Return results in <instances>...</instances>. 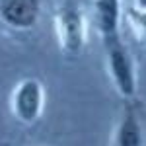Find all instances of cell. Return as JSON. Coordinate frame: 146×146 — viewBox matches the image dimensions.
Segmentation results:
<instances>
[{
	"label": "cell",
	"instance_id": "obj_1",
	"mask_svg": "<svg viewBox=\"0 0 146 146\" xmlns=\"http://www.w3.org/2000/svg\"><path fill=\"white\" fill-rule=\"evenodd\" d=\"M56 31L62 51L68 55H78L86 39L84 14L74 2H66L56 16Z\"/></svg>",
	"mask_w": 146,
	"mask_h": 146
},
{
	"label": "cell",
	"instance_id": "obj_2",
	"mask_svg": "<svg viewBox=\"0 0 146 146\" xmlns=\"http://www.w3.org/2000/svg\"><path fill=\"white\" fill-rule=\"evenodd\" d=\"M105 55L109 62V72H111L117 90L121 96L131 98L136 92V76H135V66L129 51L125 49L121 41H115L111 45H105Z\"/></svg>",
	"mask_w": 146,
	"mask_h": 146
},
{
	"label": "cell",
	"instance_id": "obj_3",
	"mask_svg": "<svg viewBox=\"0 0 146 146\" xmlns=\"http://www.w3.org/2000/svg\"><path fill=\"white\" fill-rule=\"evenodd\" d=\"M14 115L22 123H33L43 109V88L37 80L29 78L16 86L12 98Z\"/></svg>",
	"mask_w": 146,
	"mask_h": 146
},
{
	"label": "cell",
	"instance_id": "obj_4",
	"mask_svg": "<svg viewBox=\"0 0 146 146\" xmlns=\"http://www.w3.org/2000/svg\"><path fill=\"white\" fill-rule=\"evenodd\" d=\"M41 14V0H0V20L12 29H31Z\"/></svg>",
	"mask_w": 146,
	"mask_h": 146
},
{
	"label": "cell",
	"instance_id": "obj_5",
	"mask_svg": "<svg viewBox=\"0 0 146 146\" xmlns=\"http://www.w3.org/2000/svg\"><path fill=\"white\" fill-rule=\"evenodd\" d=\"M96 22L103 47L121 41V0H96Z\"/></svg>",
	"mask_w": 146,
	"mask_h": 146
},
{
	"label": "cell",
	"instance_id": "obj_6",
	"mask_svg": "<svg viewBox=\"0 0 146 146\" xmlns=\"http://www.w3.org/2000/svg\"><path fill=\"white\" fill-rule=\"evenodd\" d=\"M144 144V136H142V127L138 123L136 115L131 109L125 111V117L119 131H117V146H142Z\"/></svg>",
	"mask_w": 146,
	"mask_h": 146
},
{
	"label": "cell",
	"instance_id": "obj_7",
	"mask_svg": "<svg viewBox=\"0 0 146 146\" xmlns=\"http://www.w3.org/2000/svg\"><path fill=\"white\" fill-rule=\"evenodd\" d=\"M129 22L133 25V29H135V33L138 35V39L140 41H146V10L142 8H131L129 12Z\"/></svg>",
	"mask_w": 146,
	"mask_h": 146
},
{
	"label": "cell",
	"instance_id": "obj_8",
	"mask_svg": "<svg viewBox=\"0 0 146 146\" xmlns=\"http://www.w3.org/2000/svg\"><path fill=\"white\" fill-rule=\"evenodd\" d=\"M136 4H138V8L146 10V0H136Z\"/></svg>",
	"mask_w": 146,
	"mask_h": 146
}]
</instances>
